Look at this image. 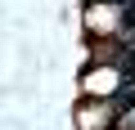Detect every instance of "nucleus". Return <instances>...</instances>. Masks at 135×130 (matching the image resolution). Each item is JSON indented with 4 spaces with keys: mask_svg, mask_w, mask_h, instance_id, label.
<instances>
[{
    "mask_svg": "<svg viewBox=\"0 0 135 130\" xmlns=\"http://www.w3.org/2000/svg\"><path fill=\"white\" fill-rule=\"evenodd\" d=\"M122 27L135 32V0H126V14H122Z\"/></svg>",
    "mask_w": 135,
    "mask_h": 130,
    "instance_id": "nucleus-1",
    "label": "nucleus"
}]
</instances>
